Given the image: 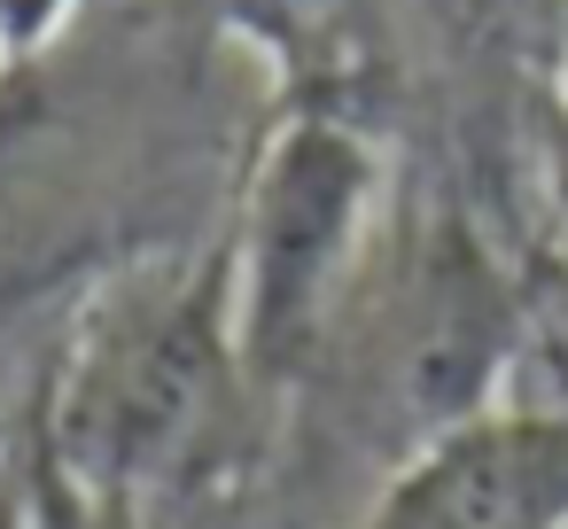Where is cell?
Listing matches in <instances>:
<instances>
[{"mask_svg": "<svg viewBox=\"0 0 568 529\" xmlns=\"http://www.w3.org/2000/svg\"><path fill=\"white\" fill-rule=\"evenodd\" d=\"M219 506H172L141 490H102L71 467H55L24 436V529H211Z\"/></svg>", "mask_w": 568, "mask_h": 529, "instance_id": "8992f818", "label": "cell"}, {"mask_svg": "<svg viewBox=\"0 0 568 529\" xmlns=\"http://www.w3.org/2000/svg\"><path fill=\"white\" fill-rule=\"evenodd\" d=\"M71 17H79V0H0V79L40 63V48H55Z\"/></svg>", "mask_w": 568, "mask_h": 529, "instance_id": "52a82bcc", "label": "cell"}, {"mask_svg": "<svg viewBox=\"0 0 568 529\" xmlns=\"http://www.w3.org/2000/svg\"><path fill=\"white\" fill-rule=\"evenodd\" d=\"M560 133H568V87H560Z\"/></svg>", "mask_w": 568, "mask_h": 529, "instance_id": "9c48e42d", "label": "cell"}, {"mask_svg": "<svg viewBox=\"0 0 568 529\" xmlns=\"http://www.w3.org/2000/svg\"><path fill=\"white\" fill-rule=\"evenodd\" d=\"M389 226V156L358 118L273 110L234 180V335L257 397H296Z\"/></svg>", "mask_w": 568, "mask_h": 529, "instance_id": "3957f363", "label": "cell"}, {"mask_svg": "<svg viewBox=\"0 0 568 529\" xmlns=\"http://www.w3.org/2000/svg\"><path fill=\"white\" fill-rule=\"evenodd\" d=\"M521 327V281L498 265L475 218L459 203H397L296 405L327 413L335 444L374 459L389 482L428 444L498 413Z\"/></svg>", "mask_w": 568, "mask_h": 529, "instance_id": "7a4b0ae2", "label": "cell"}, {"mask_svg": "<svg viewBox=\"0 0 568 529\" xmlns=\"http://www.w3.org/2000/svg\"><path fill=\"white\" fill-rule=\"evenodd\" d=\"M17 459H24V436H0V482L17 475Z\"/></svg>", "mask_w": 568, "mask_h": 529, "instance_id": "ba28073f", "label": "cell"}, {"mask_svg": "<svg viewBox=\"0 0 568 529\" xmlns=\"http://www.w3.org/2000/svg\"><path fill=\"white\" fill-rule=\"evenodd\" d=\"M358 529H568V405H498L405 459Z\"/></svg>", "mask_w": 568, "mask_h": 529, "instance_id": "277c9868", "label": "cell"}, {"mask_svg": "<svg viewBox=\"0 0 568 529\" xmlns=\"http://www.w3.org/2000/svg\"><path fill=\"white\" fill-rule=\"evenodd\" d=\"M257 382L234 335V250H141L71 312L24 436L102 482L172 506H219L250 459Z\"/></svg>", "mask_w": 568, "mask_h": 529, "instance_id": "6da1fadb", "label": "cell"}, {"mask_svg": "<svg viewBox=\"0 0 568 529\" xmlns=\"http://www.w3.org/2000/svg\"><path fill=\"white\" fill-rule=\"evenodd\" d=\"M180 9L250 48L273 79V110L358 118L382 133L389 102V0H180Z\"/></svg>", "mask_w": 568, "mask_h": 529, "instance_id": "5b68a950", "label": "cell"}]
</instances>
